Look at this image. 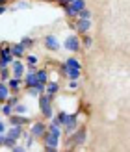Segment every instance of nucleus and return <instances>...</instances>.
I'll return each instance as SVG.
<instances>
[{"instance_id":"f257e3e1","label":"nucleus","mask_w":130,"mask_h":152,"mask_svg":"<svg viewBox=\"0 0 130 152\" xmlns=\"http://www.w3.org/2000/svg\"><path fill=\"white\" fill-rule=\"evenodd\" d=\"M62 137H63L62 126H48L47 128V135H45L43 141H41L43 143V150L45 152H58L59 143H62Z\"/></svg>"},{"instance_id":"f03ea898","label":"nucleus","mask_w":130,"mask_h":152,"mask_svg":"<svg viewBox=\"0 0 130 152\" xmlns=\"http://www.w3.org/2000/svg\"><path fill=\"white\" fill-rule=\"evenodd\" d=\"M86 141H87V128H86V126H78L73 134L67 135L65 145H67L69 148H78V147H82V145H86Z\"/></svg>"},{"instance_id":"7ed1b4c3","label":"nucleus","mask_w":130,"mask_h":152,"mask_svg":"<svg viewBox=\"0 0 130 152\" xmlns=\"http://www.w3.org/2000/svg\"><path fill=\"white\" fill-rule=\"evenodd\" d=\"M37 106H39V111H41V115L45 121H48L52 115H54V108H52V98L47 95V93H41V95H37Z\"/></svg>"},{"instance_id":"20e7f679","label":"nucleus","mask_w":130,"mask_h":152,"mask_svg":"<svg viewBox=\"0 0 130 152\" xmlns=\"http://www.w3.org/2000/svg\"><path fill=\"white\" fill-rule=\"evenodd\" d=\"M47 121L45 119H41V121H32V123H30V134L34 135V139L35 141H43V137L45 135H47Z\"/></svg>"},{"instance_id":"39448f33","label":"nucleus","mask_w":130,"mask_h":152,"mask_svg":"<svg viewBox=\"0 0 130 152\" xmlns=\"http://www.w3.org/2000/svg\"><path fill=\"white\" fill-rule=\"evenodd\" d=\"M91 19H71V28H73V32L76 35H84V34H89V30H91Z\"/></svg>"},{"instance_id":"423d86ee","label":"nucleus","mask_w":130,"mask_h":152,"mask_svg":"<svg viewBox=\"0 0 130 152\" xmlns=\"http://www.w3.org/2000/svg\"><path fill=\"white\" fill-rule=\"evenodd\" d=\"M62 48H65L67 52H71V54H78L82 50V45H80V35L76 34H71L65 37V41L62 43Z\"/></svg>"},{"instance_id":"0eeeda50","label":"nucleus","mask_w":130,"mask_h":152,"mask_svg":"<svg viewBox=\"0 0 130 152\" xmlns=\"http://www.w3.org/2000/svg\"><path fill=\"white\" fill-rule=\"evenodd\" d=\"M84 7H87L86 0H73L71 4L63 6L62 10H63V13H65V17L71 20V19H76V13H78L80 10H84Z\"/></svg>"},{"instance_id":"6e6552de","label":"nucleus","mask_w":130,"mask_h":152,"mask_svg":"<svg viewBox=\"0 0 130 152\" xmlns=\"http://www.w3.org/2000/svg\"><path fill=\"white\" fill-rule=\"evenodd\" d=\"M11 61H13V56H11V50H10V43L2 41L0 43V69L2 67H10Z\"/></svg>"},{"instance_id":"1a4fd4ad","label":"nucleus","mask_w":130,"mask_h":152,"mask_svg":"<svg viewBox=\"0 0 130 152\" xmlns=\"http://www.w3.org/2000/svg\"><path fill=\"white\" fill-rule=\"evenodd\" d=\"M43 47L47 48L48 52H58L59 48H62V41L58 39V35L54 34H47L43 37Z\"/></svg>"},{"instance_id":"9d476101","label":"nucleus","mask_w":130,"mask_h":152,"mask_svg":"<svg viewBox=\"0 0 130 152\" xmlns=\"http://www.w3.org/2000/svg\"><path fill=\"white\" fill-rule=\"evenodd\" d=\"M32 123V119L26 117V115H21V113H11L10 117H7V124H15V126H30Z\"/></svg>"},{"instance_id":"9b49d317","label":"nucleus","mask_w":130,"mask_h":152,"mask_svg":"<svg viewBox=\"0 0 130 152\" xmlns=\"http://www.w3.org/2000/svg\"><path fill=\"white\" fill-rule=\"evenodd\" d=\"M10 71H11V76H15V78H22L26 72V65L22 59H13L10 63Z\"/></svg>"},{"instance_id":"f8f14e48","label":"nucleus","mask_w":130,"mask_h":152,"mask_svg":"<svg viewBox=\"0 0 130 152\" xmlns=\"http://www.w3.org/2000/svg\"><path fill=\"white\" fill-rule=\"evenodd\" d=\"M78 126H80L78 124V113H71V115H69V121L62 126V132H63V135H69V134H73Z\"/></svg>"},{"instance_id":"ddd939ff","label":"nucleus","mask_w":130,"mask_h":152,"mask_svg":"<svg viewBox=\"0 0 130 152\" xmlns=\"http://www.w3.org/2000/svg\"><path fill=\"white\" fill-rule=\"evenodd\" d=\"M59 91H62V83H59L58 80H48L47 83H45V93H47L52 100L59 95Z\"/></svg>"},{"instance_id":"4468645a","label":"nucleus","mask_w":130,"mask_h":152,"mask_svg":"<svg viewBox=\"0 0 130 152\" xmlns=\"http://www.w3.org/2000/svg\"><path fill=\"white\" fill-rule=\"evenodd\" d=\"M26 126H15V124H11L10 128H6V132H4V135L7 139H11V141H19L21 137H22V130H24Z\"/></svg>"},{"instance_id":"2eb2a0df","label":"nucleus","mask_w":130,"mask_h":152,"mask_svg":"<svg viewBox=\"0 0 130 152\" xmlns=\"http://www.w3.org/2000/svg\"><path fill=\"white\" fill-rule=\"evenodd\" d=\"M10 50H11L13 59H22V58H24V54L28 52L21 43H10Z\"/></svg>"},{"instance_id":"dca6fc26","label":"nucleus","mask_w":130,"mask_h":152,"mask_svg":"<svg viewBox=\"0 0 130 152\" xmlns=\"http://www.w3.org/2000/svg\"><path fill=\"white\" fill-rule=\"evenodd\" d=\"M7 87H10L11 93H21L22 91V78H15V76H10V78L6 80Z\"/></svg>"},{"instance_id":"f3484780","label":"nucleus","mask_w":130,"mask_h":152,"mask_svg":"<svg viewBox=\"0 0 130 152\" xmlns=\"http://www.w3.org/2000/svg\"><path fill=\"white\" fill-rule=\"evenodd\" d=\"M82 69H74V67H67L65 69V78L67 80H80Z\"/></svg>"},{"instance_id":"a211bd4d","label":"nucleus","mask_w":130,"mask_h":152,"mask_svg":"<svg viewBox=\"0 0 130 152\" xmlns=\"http://www.w3.org/2000/svg\"><path fill=\"white\" fill-rule=\"evenodd\" d=\"M10 93H11V91H10V87H7V83L0 82V104L6 102V98L10 96Z\"/></svg>"},{"instance_id":"6ab92c4d","label":"nucleus","mask_w":130,"mask_h":152,"mask_svg":"<svg viewBox=\"0 0 130 152\" xmlns=\"http://www.w3.org/2000/svg\"><path fill=\"white\" fill-rule=\"evenodd\" d=\"M35 78H37V82L47 83L48 82V71L47 69H35Z\"/></svg>"},{"instance_id":"aec40b11","label":"nucleus","mask_w":130,"mask_h":152,"mask_svg":"<svg viewBox=\"0 0 130 152\" xmlns=\"http://www.w3.org/2000/svg\"><path fill=\"white\" fill-rule=\"evenodd\" d=\"M80 45H82V48H91L93 47V37H91L89 34L80 35Z\"/></svg>"},{"instance_id":"412c9836","label":"nucleus","mask_w":130,"mask_h":152,"mask_svg":"<svg viewBox=\"0 0 130 152\" xmlns=\"http://www.w3.org/2000/svg\"><path fill=\"white\" fill-rule=\"evenodd\" d=\"M69 115H71V113H67V111H63V110H59L58 113H54V117L58 119V123H59V126H63L67 121H69Z\"/></svg>"},{"instance_id":"4be33fe9","label":"nucleus","mask_w":130,"mask_h":152,"mask_svg":"<svg viewBox=\"0 0 130 152\" xmlns=\"http://www.w3.org/2000/svg\"><path fill=\"white\" fill-rule=\"evenodd\" d=\"M67 67H74V69H82V63L78 61V58H74V56H69L65 58V61H63Z\"/></svg>"},{"instance_id":"5701e85b","label":"nucleus","mask_w":130,"mask_h":152,"mask_svg":"<svg viewBox=\"0 0 130 152\" xmlns=\"http://www.w3.org/2000/svg\"><path fill=\"white\" fill-rule=\"evenodd\" d=\"M22 59H24L26 65H35L37 67V63H39V58H37L35 54H28V52L24 54V58H22Z\"/></svg>"},{"instance_id":"b1692460","label":"nucleus","mask_w":130,"mask_h":152,"mask_svg":"<svg viewBox=\"0 0 130 152\" xmlns=\"http://www.w3.org/2000/svg\"><path fill=\"white\" fill-rule=\"evenodd\" d=\"M19 43H21V45H22V47H24L26 50H30V48H32L34 45H35V41H34V37H28V35H24V37H22V39H21Z\"/></svg>"},{"instance_id":"393cba45","label":"nucleus","mask_w":130,"mask_h":152,"mask_svg":"<svg viewBox=\"0 0 130 152\" xmlns=\"http://www.w3.org/2000/svg\"><path fill=\"white\" fill-rule=\"evenodd\" d=\"M13 113H21V115H26L28 113V106L22 104V102H17L13 106Z\"/></svg>"},{"instance_id":"a878e982","label":"nucleus","mask_w":130,"mask_h":152,"mask_svg":"<svg viewBox=\"0 0 130 152\" xmlns=\"http://www.w3.org/2000/svg\"><path fill=\"white\" fill-rule=\"evenodd\" d=\"M0 110H2V117H10L13 113V106L7 104V102H2L0 104Z\"/></svg>"},{"instance_id":"bb28decb","label":"nucleus","mask_w":130,"mask_h":152,"mask_svg":"<svg viewBox=\"0 0 130 152\" xmlns=\"http://www.w3.org/2000/svg\"><path fill=\"white\" fill-rule=\"evenodd\" d=\"M11 76V71H10V67H2L0 69V82H6L7 78Z\"/></svg>"},{"instance_id":"cd10ccee","label":"nucleus","mask_w":130,"mask_h":152,"mask_svg":"<svg viewBox=\"0 0 130 152\" xmlns=\"http://www.w3.org/2000/svg\"><path fill=\"white\" fill-rule=\"evenodd\" d=\"M76 17H78V19H91V17H93V13H91L87 7H84V10H80L78 13H76Z\"/></svg>"},{"instance_id":"c85d7f7f","label":"nucleus","mask_w":130,"mask_h":152,"mask_svg":"<svg viewBox=\"0 0 130 152\" xmlns=\"http://www.w3.org/2000/svg\"><path fill=\"white\" fill-rule=\"evenodd\" d=\"M80 86H78V80H67V89L69 91H76Z\"/></svg>"},{"instance_id":"c756f323","label":"nucleus","mask_w":130,"mask_h":152,"mask_svg":"<svg viewBox=\"0 0 130 152\" xmlns=\"http://www.w3.org/2000/svg\"><path fill=\"white\" fill-rule=\"evenodd\" d=\"M24 139H26L24 148H26V150H30V148H32V145H34V141H35V139H34V135H32V134H28V137H24Z\"/></svg>"},{"instance_id":"7c9ffc66","label":"nucleus","mask_w":130,"mask_h":152,"mask_svg":"<svg viewBox=\"0 0 130 152\" xmlns=\"http://www.w3.org/2000/svg\"><path fill=\"white\" fill-rule=\"evenodd\" d=\"M11 152H26V148H24V145H19V141H17L11 147Z\"/></svg>"},{"instance_id":"2f4dec72","label":"nucleus","mask_w":130,"mask_h":152,"mask_svg":"<svg viewBox=\"0 0 130 152\" xmlns=\"http://www.w3.org/2000/svg\"><path fill=\"white\" fill-rule=\"evenodd\" d=\"M34 89L37 91V95H41V93H45V83H41V82H35V86H34Z\"/></svg>"},{"instance_id":"473e14b6","label":"nucleus","mask_w":130,"mask_h":152,"mask_svg":"<svg viewBox=\"0 0 130 152\" xmlns=\"http://www.w3.org/2000/svg\"><path fill=\"white\" fill-rule=\"evenodd\" d=\"M73 0H56V4L59 6V7H63V6H67V4H71Z\"/></svg>"},{"instance_id":"72a5a7b5","label":"nucleus","mask_w":130,"mask_h":152,"mask_svg":"<svg viewBox=\"0 0 130 152\" xmlns=\"http://www.w3.org/2000/svg\"><path fill=\"white\" fill-rule=\"evenodd\" d=\"M65 69H67V65L59 63V76H63V78H65Z\"/></svg>"},{"instance_id":"f704fd0d","label":"nucleus","mask_w":130,"mask_h":152,"mask_svg":"<svg viewBox=\"0 0 130 152\" xmlns=\"http://www.w3.org/2000/svg\"><path fill=\"white\" fill-rule=\"evenodd\" d=\"M4 141H6V135L0 134V148H4Z\"/></svg>"},{"instance_id":"c9c22d12","label":"nucleus","mask_w":130,"mask_h":152,"mask_svg":"<svg viewBox=\"0 0 130 152\" xmlns=\"http://www.w3.org/2000/svg\"><path fill=\"white\" fill-rule=\"evenodd\" d=\"M7 11V6H0V15H4Z\"/></svg>"},{"instance_id":"e433bc0d","label":"nucleus","mask_w":130,"mask_h":152,"mask_svg":"<svg viewBox=\"0 0 130 152\" xmlns=\"http://www.w3.org/2000/svg\"><path fill=\"white\" fill-rule=\"evenodd\" d=\"M11 0H0V6H10Z\"/></svg>"},{"instance_id":"4c0bfd02","label":"nucleus","mask_w":130,"mask_h":152,"mask_svg":"<svg viewBox=\"0 0 130 152\" xmlns=\"http://www.w3.org/2000/svg\"><path fill=\"white\" fill-rule=\"evenodd\" d=\"M43 2H56V0H43Z\"/></svg>"},{"instance_id":"58836bf2","label":"nucleus","mask_w":130,"mask_h":152,"mask_svg":"<svg viewBox=\"0 0 130 152\" xmlns=\"http://www.w3.org/2000/svg\"><path fill=\"white\" fill-rule=\"evenodd\" d=\"M0 117H2V110H0Z\"/></svg>"}]
</instances>
